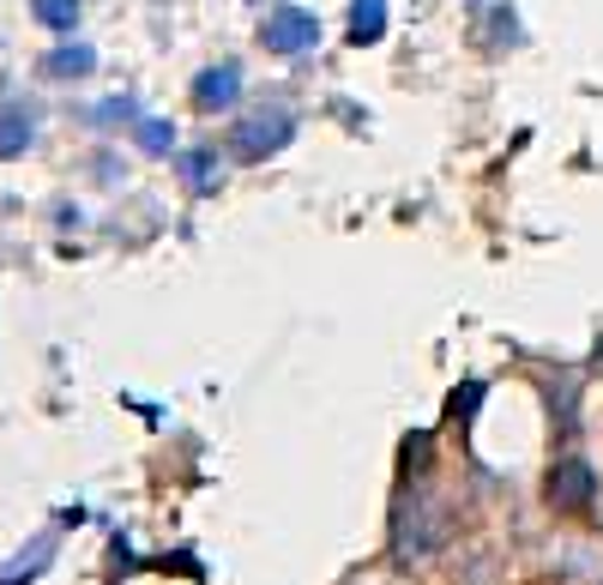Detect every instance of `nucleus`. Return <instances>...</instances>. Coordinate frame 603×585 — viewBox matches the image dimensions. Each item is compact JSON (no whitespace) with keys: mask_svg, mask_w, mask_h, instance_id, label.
Returning a JSON list of instances; mask_svg holds the SVG:
<instances>
[{"mask_svg":"<svg viewBox=\"0 0 603 585\" xmlns=\"http://www.w3.org/2000/svg\"><path fill=\"white\" fill-rule=\"evenodd\" d=\"M314 36H320V24H314V12H302V7H278L272 19H266V43H272L278 55H297Z\"/></svg>","mask_w":603,"mask_h":585,"instance_id":"nucleus-1","label":"nucleus"},{"mask_svg":"<svg viewBox=\"0 0 603 585\" xmlns=\"http://www.w3.org/2000/svg\"><path fill=\"white\" fill-rule=\"evenodd\" d=\"M284 139H290V116H284V109H266V116H248V121H241L236 151H241V158H266V151H278Z\"/></svg>","mask_w":603,"mask_h":585,"instance_id":"nucleus-2","label":"nucleus"},{"mask_svg":"<svg viewBox=\"0 0 603 585\" xmlns=\"http://www.w3.org/2000/svg\"><path fill=\"white\" fill-rule=\"evenodd\" d=\"M236 79H241L236 67H205L200 85H194V104L200 109H229L236 104Z\"/></svg>","mask_w":603,"mask_h":585,"instance_id":"nucleus-3","label":"nucleus"},{"mask_svg":"<svg viewBox=\"0 0 603 585\" xmlns=\"http://www.w3.org/2000/svg\"><path fill=\"white\" fill-rule=\"evenodd\" d=\"M31 127H36V116L24 104H7L0 109V158H19L24 145H31Z\"/></svg>","mask_w":603,"mask_h":585,"instance_id":"nucleus-4","label":"nucleus"},{"mask_svg":"<svg viewBox=\"0 0 603 585\" xmlns=\"http://www.w3.org/2000/svg\"><path fill=\"white\" fill-rule=\"evenodd\" d=\"M380 31H387V0H356L351 7V36L356 43H380Z\"/></svg>","mask_w":603,"mask_h":585,"instance_id":"nucleus-5","label":"nucleus"},{"mask_svg":"<svg viewBox=\"0 0 603 585\" xmlns=\"http://www.w3.org/2000/svg\"><path fill=\"white\" fill-rule=\"evenodd\" d=\"M91 67H97V55H91V48H55V55L43 61V73H49V79H67V73H73V79H85Z\"/></svg>","mask_w":603,"mask_h":585,"instance_id":"nucleus-6","label":"nucleus"},{"mask_svg":"<svg viewBox=\"0 0 603 585\" xmlns=\"http://www.w3.org/2000/svg\"><path fill=\"white\" fill-rule=\"evenodd\" d=\"M585 489H592L585 465H561V477L549 483V501H561V507H580V501H585Z\"/></svg>","mask_w":603,"mask_h":585,"instance_id":"nucleus-7","label":"nucleus"},{"mask_svg":"<svg viewBox=\"0 0 603 585\" xmlns=\"http://www.w3.org/2000/svg\"><path fill=\"white\" fill-rule=\"evenodd\" d=\"M31 12L49 31H73V24H79V0H31Z\"/></svg>","mask_w":603,"mask_h":585,"instance_id":"nucleus-8","label":"nucleus"},{"mask_svg":"<svg viewBox=\"0 0 603 585\" xmlns=\"http://www.w3.org/2000/svg\"><path fill=\"white\" fill-rule=\"evenodd\" d=\"M139 145H146V151H170V145H175V127L146 121V127H139Z\"/></svg>","mask_w":603,"mask_h":585,"instance_id":"nucleus-9","label":"nucleus"}]
</instances>
